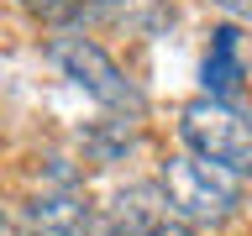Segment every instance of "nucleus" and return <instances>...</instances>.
<instances>
[{
    "label": "nucleus",
    "mask_w": 252,
    "mask_h": 236,
    "mask_svg": "<svg viewBox=\"0 0 252 236\" xmlns=\"http://www.w3.org/2000/svg\"><path fill=\"white\" fill-rule=\"evenodd\" d=\"M27 11H37V16H47V21H58V16H74V11H84V0H21Z\"/></svg>",
    "instance_id": "obj_7"
},
{
    "label": "nucleus",
    "mask_w": 252,
    "mask_h": 236,
    "mask_svg": "<svg viewBox=\"0 0 252 236\" xmlns=\"http://www.w3.org/2000/svg\"><path fill=\"white\" fill-rule=\"evenodd\" d=\"M116 236H184V226L168 220V200L158 189H131L116 200Z\"/></svg>",
    "instance_id": "obj_5"
},
{
    "label": "nucleus",
    "mask_w": 252,
    "mask_h": 236,
    "mask_svg": "<svg viewBox=\"0 0 252 236\" xmlns=\"http://www.w3.org/2000/svg\"><path fill=\"white\" fill-rule=\"evenodd\" d=\"M220 11H231V16H242V21H252V0H216Z\"/></svg>",
    "instance_id": "obj_8"
},
{
    "label": "nucleus",
    "mask_w": 252,
    "mask_h": 236,
    "mask_svg": "<svg viewBox=\"0 0 252 236\" xmlns=\"http://www.w3.org/2000/svg\"><path fill=\"white\" fill-rule=\"evenodd\" d=\"M179 131L194 147V157H205V163H216L226 173H252V121L236 116L231 105L194 100V105H184Z\"/></svg>",
    "instance_id": "obj_2"
},
{
    "label": "nucleus",
    "mask_w": 252,
    "mask_h": 236,
    "mask_svg": "<svg viewBox=\"0 0 252 236\" xmlns=\"http://www.w3.org/2000/svg\"><path fill=\"white\" fill-rule=\"evenodd\" d=\"M163 200L179 220H226L236 210V178L194 152L163 163Z\"/></svg>",
    "instance_id": "obj_1"
},
{
    "label": "nucleus",
    "mask_w": 252,
    "mask_h": 236,
    "mask_svg": "<svg viewBox=\"0 0 252 236\" xmlns=\"http://www.w3.org/2000/svg\"><path fill=\"white\" fill-rule=\"evenodd\" d=\"M205 89H210V100H220V105L242 89V37H236L231 27L210 31V53H205Z\"/></svg>",
    "instance_id": "obj_6"
},
{
    "label": "nucleus",
    "mask_w": 252,
    "mask_h": 236,
    "mask_svg": "<svg viewBox=\"0 0 252 236\" xmlns=\"http://www.w3.org/2000/svg\"><path fill=\"white\" fill-rule=\"evenodd\" d=\"M21 226H27V236H84L90 231V205L74 189H58V194L32 200Z\"/></svg>",
    "instance_id": "obj_4"
},
{
    "label": "nucleus",
    "mask_w": 252,
    "mask_h": 236,
    "mask_svg": "<svg viewBox=\"0 0 252 236\" xmlns=\"http://www.w3.org/2000/svg\"><path fill=\"white\" fill-rule=\"evenodd\" d=\"M53 63H58L90 100H100V105H110V110H142L137 84L116 68V58H110L100 42H90V37H53Z\"/></svg>",
    "instance_id": "obj_3"
}]
</instances>
